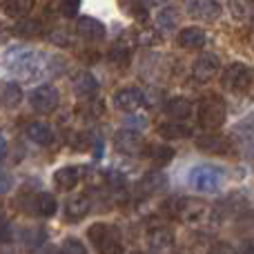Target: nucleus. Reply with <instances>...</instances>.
<instances>
[{"instance_id": "1", "label": "nucleus", "mask_w": 254, "mask_h": 254, "mask_svg": "<svg viewBox=\"0 0 254 254\" xmlns=\"http://www.w3.org/2000/svg\"><path fill=\"white\" fill-rule=\"evenodd\" d=\"M49 58L29 47H13L4 52V65L11 74L22 78H43L49 74Z\"/></svg>"}, {"instance_id": "2", "label": "nucleus", "mask_w": 254, "mask_h": 254, "mask_svg": "<svg viewBox=\"0 0 254 254\" xmlns=\"http://www.w3.org/2000/svg\"><path fill=\"white\" fill-rule=\"evenodd\" d=\"M87 239L101 254H121L123 252V239L121 230L112 223H94L87 230Z\"/></svg>"}, {"instance_id": "3", "label": "nucleus", "mask_w": 254, "mask_h": 254, "mask_svg": "<svg viewBox=\"0 0 254 254\" xmlns=\"http://www.w3.org/2000/svg\"><path fill=\"white\" fill-rule=\"evenodd\" d=\"M225 116H228L225 101L216 94L205 96L198 105V123H201L203 129H219L225 123Z\"/></svg>"}, {"instance_id": "4", "label": "nucleus", "mask_w": 254, "mask_h": 254, "mask_svg": "<svg viewBox=\"0 0 254 254\" xmlns=\"http://www.w3.org/2000/svg\"><path fill=\"white\" fill-rule=\"evenodd\" d=\"M188 181L194 190L198 192H216L221 188V183L225 181V172L216 165H196L194 170H190Z\"/></svg>"}, {"instance_id": "5", "label": "nucleus", "mask_w": 254, "mask_h": 254, "mask_svg": "<svg viewBox=\"0 0 254 254\" xmlns=\"http://www.w3.org/2000/svg\"><path fill=\"white\" fill-rule=\"evenodd\" d=\"M254 74L246 63H232V65L225 67L223 76H221V83L223 87L232 89V92H248L252 87Z\"/></svg>"}, {"instance_id": "6", "label": "nucleus", "mask_w": 254, "mask_h": 254, "mask_svg": "<svg viewBox=\"0 0 254 254\" xmlns=\"http://www.w3.org/2000/svg\"><path fill=\"white\" fill-rule=\"evenodd\" d=\"M29 103L38 114H52L61 103V94L54 85H40L29 94Z\"/></svg>"}, {"instance_id": "7", "label": "nucleus", "mask_w": 254, "mask_h": 254, "mask_svg": "<svg viewBox=\"0 0 254 254\" xmlns=\"http://www.w3.org/2000/svg\"><path fill=\"white\" fill-rule=\"evenodd\" d=\"M116 149L125 156H136L145 149V138L138 129H121L114 138Z\"/></svg>"}, {"instance_id": "8", "label": "nucleus", "mask_w": 254, "mask_h": 254, "mask_svg": "<svg viewBox=\"0 0 254 254\" xmlns=\"http://www.w3.org/2000/svg\"><path fill=\"white\" fill-rule=\"evenodd\" d=\"M185 11L196 20L212 22L221 16V4L216 0H185Z\"/></svg>"}, {"instance_id": "9", "label": "nucleus", "mask_w": 254, "mask_h": 254, "mask_svg": "<svg viewBox=\"0 0 254 254\" xmlns=\"http://www.w3.org/2000/svg\"><path fill=\"white\" fill-rule=\"evenodd\" d=\"M207 214V205L201 198H179L176 201V219L196 223Z\"/></svg>"}, {"instance_id": "10", "label": "nucleus", "mask_w": 254, "mask_h": 254, "mask_svg": "<svg viewBox=\"0 0 254 254\" xmlns=\"http://www.w3.org/2000/svg\"><path fill=\"white\" fill-rule=\"evenodd\" d=\"M219 69H221L219 58H216L214 54H203V56H198V61L194 63L192 76L196 83H207V80H212L219 74Z\"/></svg>"}, {"instance_id": "11", "label": "nucleus", "mask_w": 254, "mask_h": 254, "mask_svg": "<svg viewBox=\"0 0 254 254\" xmlns=\"http://www.w3.org/2000/svg\"><path fill=\"white\" fill-rule=\"evenodd\" d=\"M145 103V94L138 87H123L114 94V105L121 112H136Z\"/></svg>"}, {"instance_id": "12", "label": "nucleus", "mask_w": 254, "mask_h": 254, "mask_svg": "<svg viewBox=\"0 0 254 254\" xmlns=\"http://www.w3.org/2000/svg\"><path fill=\"white\" fill-rule=\"evenodd\" d=\"M147 246L152 248L154 252H167L174 248V232H172L170 228H163V225H158V228H152L147 232Z\"/></svg>"}, {"instance_id": "13", "label": "nucleus", "mask_w": 254, "mask_h": 254, "mask_svg": "<svg viewBox=\"0 0 254 254\" xmlns=\"http://www.w3.org/2000/svg\"><path fill=\"white\" fill-rule=\"evenodd\" d=\"M76 31H78L80 38L89 40V43H96V40L105 38V25H103L101 20H96V18H89V16L78 18Z\"/></svg>"}, {"instance_id": "14", "label": "nucleus", "mask_w": 254, "mask_h": 254, "mask_svg": "<svg viewBox=\"0 0 254 254\" xmlns=\"http://www.w3.org/2000/svg\"><path fill=\"white\" fill-rule=\"evenodd\" d=\"M196 147L201 149L203 154H228L230 140L225 138V136L210 131V134L198 136V138H196Z\"/></svg>"}, {"instance_id": "15", "label": "nucleus", "mask_w": 254, "mask_h": 254, "mask_svg": "<svg viewBox=\"0 0 254 254\" xmlns=\"http://www.w3.org/2000/svg\"><path fill=\"white\" fill-rule=\"evenodd\" d=\"M80 176H83V167L65 165V167H61V170L54 172V183H56L58 190L67 192V190H71V188H76V185H78Z\"/></svg>"}, {"instance_id": "16", "label": "nucleus", "mask_w": 254, "mask_h": 254, "mask_svg": "<svg viewBox=\"0 0 254 254\" xmlns=\"http://www.w3.org/2000/svg\"><path fill=\"white\" fill-rule=\"evenodd\" d=\"M89 210H92V201H89V196H85V194H78V196L69 198V201L65 203V216L69 221H80L83 216L89 214Z\"/></svg>"}, {"instance_id": "17", "label": "nucleus", "mask_w": 254, "mask_h": 254, "mask_svg": "<svg viewBox=\"0 0 254 254\" xmlns=\"http://www.w3.org/2000/svg\"><path fill=\"white\" fill-rule=\"evenodd\" d=\"M165 114L170 116L172 121H183L192 114V103L185 96H174L165 103Z\"/></svg>"}, {"instance_id": "18", "label": "nucleus", "mask_w": 254, "mask_h": 254, "mask_svg": "<svg viewBox=\"0 0 254 254\" xmlns=\"http://www.w3.org/2000/svg\"><path fill=\"white\" fill-rule=\"evenodd\" d=\"M179 45L185 49H201L205 45V31L201 27H185L179 34Z\"/></svg>"}, {"instance_id": "19", "label": "nucleus", "mask_w": 254, "mask_h": 254, "mask_svg": "<svg viewBox=\"0 0 254 254\" xmlns=\"http://www.w3.org/2000/svg\"><path fill=\"white\" fill-rule=\"evenodd\" d=\"M31 205H34V212L38 216H43V219H49V216L56 214V196L54 194H47V192H40L34 196V201H31Z\"/></svg>"}, {"instance_id": "20", "label": "nucleus", "mask_w": 254, "mask_h": 254, "mask_svg": "<svg viewBox=\"0 0 254 254\" xmlns=\"http://www.w3.org/2000/svg\"><path fill=\"white\" fill-rule=\"evenodd\" d=\"M98 89V80L94 78V74H89V71H80V74H76L74 78V92L78 94V96L87 98V96H94Z\"/></svg>"}, {"instance_id": "21", "label": "nucleus", "mask_w": 254, "mask_h": 254, "mask_svg": "<svg viewBox=\"0 0 254 254\" xmlns=\"http://www.w3.org/2000/svg\"><path fill=\"white\" fill-rule=\"evenodd\" d=\"M27 136L38 145H52L54 143V129L47 123H40V121L27 125Z\"/></svg>"}, {"instance_id": "22", "label": "nucleus", "mask_w": 254, "mask_h": 254, "mask_svg": "<svg viewBox=\"0 0 254 254\" xmlns=\"http://www.w3.org/2000/svg\"><path fill=\"white\" fill-rule=\"evenodd\" d=\"M156 131L163 136V138H167V140L185 138V136L192 134V129H190L188 125L179 123V121H167V123H161V125L156 127Z\"/></svg>"}, {"instance_id": "23", "label": "nucleus", "mask_w": 254, "mask_h": 254, "mask_svg": "<svg viewBox=\"0 0 254 254\" xmlns=\"http://www.w3.org/2000/svg\"><path fill=\"white\" fill-rule=\"evenodd\" d=\"M34 4H36V0H4L2 9H4V13L11 18H25L31 13Z\"/></svg>"}, {"instance_id": "24", "label": "nucleus", "mask_w": 254, "mask_h": 254, "mask_svg": "<svg viewBox=\"0 0 254 254\" xmlns=\"http://www.w3.org/2000/svg\"><path fill=\"white\" fill-rule=\"evenodd\" d=\"M161 188H165V176H163V172H158V170L145 174L143 179H140V183H138L140 194H154V192H158Z\"/></svg>"}, {"instance_id": "25", "label": "nucleus", "mask_w": 254, "mask_h": 254, "mask_svg": "<svg viewBox=\"0 0 254 254\" xmlns=\"http://www.w3.org/2000/svg\"><path fill=\"white\" fill-rule=\"evenodd\" d=\"M145 149H147V158L154 165H165L174 158V149L167 147V145H152V147L145 145Z\"/></svg>"}, {"instance_id": "26", "label": "nucleus", "mask_w": 254, "mask_h": 254, "mask_svg": "<svg viewBox=\"0 0 254 254\" xmlns=\"http://www.w3.org/2000/svg\"><path fill=\"white\" fill-rule=\"evenodd\" d=\"M0 98H2L4 107H18L22 101V89L16 83H4L0 89Z\"/></svg>"}, {"instance_id": "27", "label": "nucleus", "mask_w": 254, "mask_h": 254, "mask_svg": "<svg viewBox=\"0 0 254 254\" xmlns=\"http://www.w3.org/2000/svg\"><path fill=\"white\" fill-rule=\"evenodd\" d=\"M13 34L22 36V38H36V36L43 34V22H40V20H31V18L20 20L16 27H13Z\"/></svg>"}, {"instance_id": "28", "label": "nucleus", "mask_w": 254, "mask_h": 254, "mask_svg": "<svg viewBox=\"0 0 254 254\" xmlns=\"http://www.w3.org/2000/svg\"><path fill=\"white\" fill-rule=\"evenodd\" d=\"M45 241H47V232L43 228H29L22 232V243L27 250H38Z\"/></svg>"}, {"instance_id": "29", "label": "nucleus", "mask_w": 254, "mask_h": 254, "mask_svg": "<svg viewBox=\"0 0 254 254\" xmlns=\"http://www.w3.org/2000/svg\"><path fill=\"white\" fill-rule=\"evenodd\" d=\"M110 58H112V63L125 67L127 63L131 61V47L127 43H116L114 47H112V52H110Z\"/></svg>"}, {"instance_id": "30", "label": "nucleus", "mask_w": 254, "mask_h": 254, "mask_svg": "<svg viewBox=\"0 0 254 254\" xmlns=\"http://www.w3.org/2000/svg\"><path fill=\"white\" fill-rule=\"evenodd\" d=\"M156 22L161 29H174V27H179V13L174 9H163L156 16Z\"/></svg>"}, {"instance_id": "31", "label": "nucleus", "mask_w": 254, "mask_h": 254, "mask_svg": "<svg viewBox=\"0 0 254 254\" xmlns=\"http://www.w3.org/2000/svg\"><path fill=\"white\" fill-rule=\"evenodd\" d=\"M230 9H232V16L239 18V20H246L252 13L250 0H230Z\"/></svg>"}, {"instance_id": "32", "label": "nucleus", "mask_w": 254, "mask_h": 254, "mask_svg": "<svg viewBox=\"0 0 254 254\" xmlns=\"http://www.w3.org/2000/svg\"><path fill=\"white\" fill-rule=\"evenodd\" d=\"M61 254H87V248L83 246V241L69 237V239H65V243H63Z\"/></svg>"}, {"instance_id": "33", "label": "nucleus", "mask_w": 254, "mask_h": 254, "mask_svg": "<svg viewBox=\"0 0 254 254\" xmlns=\"http://www.w3.org/2000/svg\"><path fill=\"white\" fill-rule=\"evenodd\" d=\"M136 43L149 47V45L161 43V36H158V31H154V29H140L138 34H136Z\"/></svg>"}, {"instance_id": "34", "label": "nucleus", "mask_w": 254, "mask_h": 254, "mask_svg": "<svg viewBox=\"0 0 254 254\" xmlns=\"http://www.w3.org/2000/svg\"><path fill=\"white\" fill-rule=\"evenodd\" d=\"M80 7V0H61V13L67 18H74L78 13Z\"/></svg>"}, {"instance_id": "35", "label": "nucleus", "mask_w": 254, "mask_h": 254, "mask_svg": "<svg viewBox=\"0 0 254 254\" xmlns=\"http://www.w3.org/2000/svg\"><path fill=\"white\" fill-rule=\"evenodd\" d=\"M11 185H13L11 176H9L7 172H0V196H2V194H7L9 190H11Z\"/></svg>"}, {"instance_id": "36", "label": "nucleus", "mask_w": 254, "mask_h": 254, "mask_svg": "<svg viewBox=\"0 0 254 254\" xmlns=\"http://www.w3.org/2000/svg\"><path fill=\"white\" fill-rule=\"evenodd\" d=\"M207 254H232V250H230V246H225V243H219V246H214Z\"/></svg>"}, {"instance_id": "37", "label": "nucleus", "mask_w": 254, "mask_h": 254, "mask_svg": "<svg viewBox=\"0 0 254 254\" xmlns=\"http://www.w3.org/2000/svg\"><path fill=\"white\" fill-rule=\"evenodd\" d=\"M167 0H140V4L143 7H149V9H156V7H163Z\"/></svg>"}, {"instance_id": "38", "label": "nucleus", "mask_w": 254, "mask_h": 254, "mask_svg": "<svg viewBox=\"0 0 254 254\" xmlns=\"http://www.w3.org/2000/svg\"><path fill=\"white\" fill-rule=\"evenodd\" d=\"M234 254H254V243H243V246H239V250Z\"/></svg>"}, {"instance_id": "39", "label": "nucleus", "mask_w": 254, "mask_h": 254, "mask_svg": "<svg viewBox=\"0 0 254 254\" xmlns=\"http://www.w3.org/2000/svg\"><path fill=\"white\" fill-rule=\"evenodd\" d=\"M7 152H9V147H7V140L0 136V161H2L4 156H7Z\"/></svg>"}, {"instance_id": "40", "label": "nucleus", "mask_w": 254, "mask_h": 254, "mask_svg": "<svg viewBox=\"0 0 254 254\" xmlns=\"http://www.w3.org/2000/svg\"><path fill=\"white\" fill-rule=\"evenodd\" d=\"M43 254H61L56 250V248H47V252H43Z\"/></svg>"}, {"instance_id": "41", "label": "nucleus", "mask_w": 254, "mask_h": 254, "mask_svg": "<svg viewBox=\"0 0 254 254\" xmlns=\"http://www.w3.org/2000/svg\"><path fill=\"white\" fill-rule=\"evenodd\" d=\"M0 254H11V252H0Z\"/></svg>"}]
</instances>
